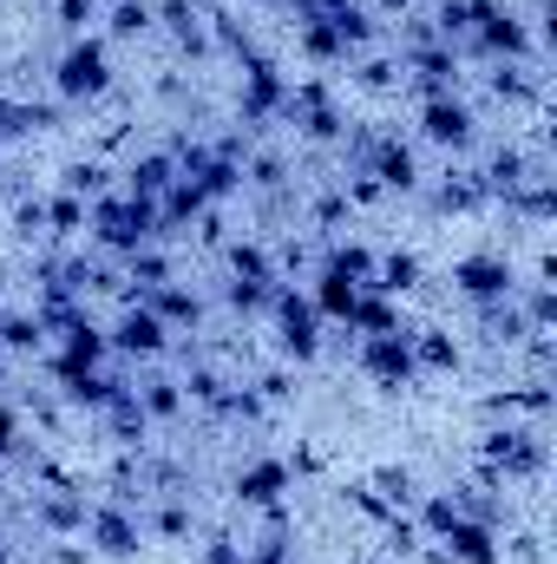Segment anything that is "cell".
<instances>
[{
	"label": "cell",
	"mask_w": 557,
	"mask_h": 564,
	"mask_svg": "<svg viewBox=\"0 0 557 564\" xmlns=\"http://www.w3.org/2000/svg\"><path fill=\"white\" fill-rule=\"evenodd\" d=\"M479 59L492 66H532L545 46H538V26L512 7V0H472V40H466Z\"/></svg>",
	"instance_id": "obj_1"
},
{
	"label": "cell",
	"mask_w": 557,
	"mask_h": 564,
	"mask_svg": "<svg viewBox=\"0 0 557 564\" xmlns=\"http://www.w3.org/2000/svg\"><path fill=\"white\" fill-rule=\"evenodd\" d=\"M86 230H92V243H99L112 263H125L132 250H144V243H164V237H157V204H151V197H125V191L92 197Z\"/></svg>",
	"instance_id": "obj_2"
},
{
	"label": "cell",
	"mask_w": 557,
	"mask_h": 564,
	"mask_svg": "<svg viewBox=\"0 0 557 564\" xmlns=\"http://www.w3.org/2000/svg\"><path fill=\"white\" fill-rule=\"evenodd\" d=\"M53 93H59V106H99L112 93V40L106 33L66 40L53 59Z\"/></svg>",
	"instance_id": "obj_3"
},
{
	"label": "cell",
	"mask_w": 557,
	"mask_h": 564,
	"mask_svg": "<svg viewBox=\"0 0 557 564\" xmlns=\"http://www.w3.org/2000/svg\"><path fill=\"white\" fill-rule=\"evenodd\" d=\"M479 459H485V473L492 479H538L545 466H551V446H545V426H518V421H505V426H485L479 433Z\"/></svg>",
	"instance_id": "obj_4"
},
{
	"label": "cell",
	"mask_w": 557,
	"mask_h": 564,
	"mask_svg": "<svg viewBox=\"0 0 557 564\" xmlns=\"http://www.w3.org/2000/svg\"><path fill=\"white\" fill-rule=\"evenodd\" d=\"M270 315H276V361H288V368H308V361H321V315H315L308 289L276 282V295H270Z\"/></svg>",
	"instance_id": "obj_5"
},
{
	"label": "cell",
	"mask_w": 557,
	"mask_h": 564,
	"mask_svg": "<svg viewBox=\"0 0 557 564\" xmlns=\"http://www.w3.org/2000/svg\"><path fill=\"white\" fill-rule=\"evenodd\" d=\"M237 66H243V86H237V119H243V132L276 126L282 106H288V73H282L270 53H250V59H237Z\"/></svg>",
	"instance_id": "obj_6"
},
{
	"label": "cell",
	"mask_w": 557,
	"mask_h": 564,
	"mask_svg": "<svg viewBox=\"0 0 557 564\" xmlns=\"http://www.w3.org/2000/svg\"><path fill=\"white\" fill-rule=\"evenodd\" d=\"M86 545L112 564L139 558L144 552V512L125 506V499H92V512H86Z\"/></svg>",
	"instance_id": "obj_7"
},
{
	"label": "cell",
	"mask_w": 557,
	"mask_h": 564,
	"mask_svg": "<svg viewBox=\"0 0 557 564\" xmlns=\"http://www.w3.org/2000/svg\"><path fill=\"white\" fill-rule=\"evenodd\" d=\"M419 144H433V151H446V158L472 151V144H479V112H472V99H466V93L419 99Z\"/></svg>",
	"instance_id": "obj_8"
},
{
	"label": "cell",
	"mask_w": 557,
	"mask_h": 564,
	"mask_svg": "<svg viewBox=\"0 0 557 564\" xmlns=\"http://www.w3.org/2000/svg\"><path fill=\"white\" fill-rule=\"evenodd\" d=\"M282 119H295V132L308 144H341L354 126H348V112L335 106V93L321 86V79H302V86H288V106H282Z\"/></svg>",
	"instance_id": "obj_9"
},
{
	"label": "cell",
	"mask_w": 557,
	"mask_h": 564,
	"mask_svg": "<svg viewBox=\"0 0 557 564\" xmlns=\"http://www.w3.org/2000/svg\"><path fill=\"white\" fill-rule=\"evenodd\" d=\"M446 282H452V295L472 302V308H479V302H505V295L518 289V263H512L505 250H472V257L452 263Z\"/></svg>",
	"instance_id": "obj_10"
},
{
	"label": "cell",
	"mask_w": 557,
	"mask_h": 564,
	"mask_svg": "<svg viewBox=\"0 0 557 564\" xmlns=\"http://www.w3.org/2000/svg\"><path fill=\"white\" fill-rule=\"evenodd\" d=\"M59 355H53V381L66 375H86V368H106L112 361V341H106V322H92V308H73L59 328Z\"/></svg>",
	"instance_id": "obj_11"
},
{
	"label": "cell",
	"mask_w": 557,
	"mask_h": 564,
	"mask_svg": "<svg viewBox=\"0 0 557 564\" xmlns=\"http://www.w3.org/2000/svg\"><path fill=\"white\" fill-rule=\"evenodd\" d=\"M361 171L381 184V191H394V197H414L426 191V171H419V151L401 132H374L368 151H361Z\"/></svg>",
	"instance_id": "obj_12"
},
{
	"label": "cell",
	"mask_w": 557,
	"mask_h": 564,
	"mask_svg": "<svg viewBox=\"0 0 557 564\" xmlns=\"http://www.w3.org/2000/svg\"><path fill=\"white\" fill-rule=\"evenodd\" d=\"M354 361H361V375H368V381H374L381 394H401V388H414V381H419L407 328H394V335H361Z\"/></svg>",
	"instance_id": "obj_13"
},
{
	"label": "cell",
	"mask_w": 557,
	"mask_h": 564,
	"mask_svg": "<svg viewBox=\"0 0 557 564\" xmlns=\"http://www.w3.org/2000/svg\"><path fill=\"white\" fill-rule=\"evenodd\" d=\"M106 341H112V355H125V361H157V355H171V328H164L144 302H119Z\"/></svg>",
	"instance_id": "obj_14"
},
{
	"label": "cell",
	"mask_w": 557,
	"mask_h": 564,
	"mask_svg": "<svg viewBox=\"0 0 557 564\" xmlns=\"http://www.w3.org/2000/svg\"><path fill=\"white\" fill-rule=\"evenodd\" d=\"M86 512H92V499L73 479H59V473H46V492H33V525L46 539H79L86 532Z\"/></svg>",
	"instance_id": "obj_15"
},
{
	"label": "cell",
	"mask_w": 557,
	"mask_h": 564,
	"mask_svg": "<svg viewBox=\"0 0 557 564\" xmlns=\"http://www.w3.org/2000/svg\"><path fill=\"white\" fill-rule=\"evenodd\" d=\"M288 492H295V466H288V459H276V453L250 459V466L230 479V499H237L243 512H276Z\"/></svg>",
	"instance_id": "obj_16"
},
{
	"label": "cell",
	"mask_w": 557,
	"mask_h": 564,
	"mask_svg": "<svg viewBox=\"0 0 557 564\" xmlns=\"http://www.w3.org/2000/svg\"><path fill=\"white\" fill-rule=\"evenodd\" d=\"M401 73H407V86H414L419 99H439V93H459V53L452 46H439V40H426L414 53H401Z\"/></svg>",
	"instance_id": "obj_17"
},
{
	"label": "cell",
	"mask_w": 557,
	"mask_h": 564,
	"mask_svg": "<svg viewBox=\"0 0 557 564\" xmlns=\"http://www.w3.org/2000/svg\"><path fill=\"white\" fill-rule=\"evenodd\" d=\"M144 308L171 328V335H197L204 328V315H210V302H204V289H190L184 276H171V282H157L151 295H144Z\"/></svg>",
	"instance_id": "obj_18"
},
{
	"label": "cell",
	"mask_w": 557,
	"mask_h": 564,
	"mask_svg": "<svg viewBox=\"0 0 557 564\" xmlns=\"http://www.w3.org/2000/svg\"><path fill=\"white\" fill-rule=\"evenodd\" d=\"M288 13H295V46H302V59H308V66H348V59H354V53H348V40H341V33H335L308 0H288Z\"/></svg>",
	"instance_id": "obj_19"
},
{
	"label": "cell",
	"mask_w": 557,
	"mask_h": 564,
	"mask_svg": "<svg viewBox=\"0 0 557 564\" xmlns=\"http://www.w3.org/2000/svg\"><path fill=\"white\" fill-rule=\"evenodd\" d=\"M151 7H157V26L177 40V53H190V59L210 53V13H204V0H151Z\"/></svg>",
	"instance_id": "obj_20"
},
{
	"label": "cell",
	"mask_w": 557,
	"mask_h": 564,
	"mask_svg": "<svg viewBox=\"0 0 557 564\" xmlns=\"http://www.w3.org/2000/svg\"><path fill=\"white\" fill-rule=\"evenodd\" d=\"M125 388H132L125 375H112V368H86V375H66V381H59V401H66L73 414H106Z\"/></svg>",
	"instance_id": "obj_21"
},
{
	"label": "cell",
	"mask_w": 557,
	"mask_h": 564,
	"mask_svg": "<svg viewBox=\"0 0 557 564\" xmlns=\"http://www.w3.org/2000/svg\"><path fill=\"white\" fill-rule=\"evenodd\" d=\"M119 177H125V184H119L125 197H151V204H157V197L177 184V151H171V144H157V151H139V158H132Z\"/></svg>",
	"instance_id": "obj_22"
},
{
	"label": "cell",
	"mask_w": 557,
	"mask_h": 564,
	"mask_svg": "<svg viewBox=\"0 0 557 564\" xmlns=\"http://www.w3.org/2000/svg\"><path fill=\"white\" fill-rule=\"evenodd\" d=\"M433 545H439L452 564H499V532H492V525H479V519H466V512H459Z\"/></svg>",
	"instance_id": "obj_23"
},
{
	"label": "cell",
	"mask_w": 557,
	"mask_h": 564,
	"mask_svg": "<svg viewBox=\"0 0 557 564\" xmlns=\"http://www.w3.org/2000/svg\"><path fill=\"white\" fill-rule=\"evenodd\" d=\"M354 295H361V282H348L341 270H315V282H308V302H315V315L321 322H341L348 328V315H354Z\"/></svg>",
	"instance_id": "obj_24"
},
{
	"label": "cell",
	"mask_w": 557,
	"mask_h": 564,
	"mask_svg": "<svg viewBox=\"0 0 557 564\" xmlns=\"http://www.w3.org/2000/svg\"><path fill=\"white\" fill-rule=\"evenodd\" d=\"M426 204H433L439 217H466V210H485L492 197H485L479 171H452V177H439V184L426 191Z\"/></svg>",
	"instance_id": "obj_25"
},
{
	"label": "cell",
	"mask_w": 557,
	"mask_h": 564,
	"mask_svg": "<svg viewBox=\"0 0 557 564\" xmlns=\"http://www.w3.org/2000/svg\"><path fill=\"white\" fill-rule=\"evenodd\" d=\"M394 328H407L401 302L381 295V289H361L354 295V315H348V335H394Z\"/></svg>",
	"instance_id": "obj_26"
},
{
	"label": "cell",
	"mask_w": 557,
	"mask_h": 564,
	"mask_svg": "<svg viewBox=\"0 0 557 564\" xmlns=\"http://www.w3.org/2000/svg\"><path fill=\"white\" fill-rule=\"evenodd\" d=\"M407 341H414L419 375H452V368L466 361V348L452 341V328H407Z\"/></svg>",
	"instance_id": "obj_27"
},
{
	"label": "cell",
	"mask_w": 557,
	"mask_h": 564,
	"mask_svg": "<svg viewBox=\"0 0 557 564\" xmlns=\"http://www.w3.org/2000/svg\"><path fill=\"white\" fill-rule=\"evenodd\" d=\"M0 355H7V361L46 355V328H40L33 308H0Z\"/></svg>",
	"instance_id": "obj_28"
},
{
	"label": "cell",
	"mask_w": 557,
	"mask_h": 564,
	"mask_svg": "<svg viewBox=\"0 0 557 564\" xmlns=\"http://www.w3.org/2000/svg\"><path fill=\"white\" fill-rule=\"evenodd\" d=\"M132 394H139V408H144L151 426H177L184 414H190V401H184V388H177L171 375H151V381H139Z\"/></svg>",
	"instance_id": "obj_29"
},
{
	"label": "cell",
	"mask_w": 557,
	"mask_h": 564,
	"mask_svg": "<svg viewBox=\"0 0 557 564\" xmlns=\"http://www.w3.org/2000/svg\"><path fill=\"white\" fill-rule=\"evenodd\" d=\"M479 335H485L492 348H525L532 322H525V315H518V302L505 295V302H479Z\"/></svg>",
	"instance_id": "obj_30"
},
{
	"label": "cell",
	"mask_w": 557,
	"mask_h": 564,
	"mask_svg": "<svg viewBox=\"0 0 557 564\" xmlns=\"http://www.w3.org/2000/svg\"><path fill=\"white\" fill-rule=\"evenodd\" d=\"M419 282H426V263H419L414 250H381V263H374V282L368 289H381V295H414Z\"/></svg>",
	"instance_id": "obj_31"
},
{
	"label": "cell",
	"mask_w": 557,
	"mask_h": 564,
	"mask_svg": "<svg viewBox=\"0 0 557 564\" xmlns=\"http://www.w3.org/2000/svg\"><path fill=\"white\" fill-rule=\"evenodd\" d=\"M99 421H106V433H112V446H125V453H144V440H151V421H144V408H139V394H132V388H125V394H119V401H112Z\"/></svg>",
	"instance_id": "obj_32"
},
{
	"label": "cell",
	"mask_w": 557,
	"mask_h": 564,
	"mask_svg": "<svg viewBox=\"0 0 557 564\" xmlns=\"http://www.w3.org/2000/svg\"><path fill=\"white\" fill-rule=\"evenodd\" d=\"M223 263H230L237 282H282L270 243H256V237H230V243H223Z\"/></svg>",
	"instance_id": "obj_33"
},
{
	"label": "cell",
	"mask_w": 557,
	"mask_h": 564,
	"mask_svg": "<svg viewBox=\"0 0 557 564\" xmlns=\"http://www.w3.org/2000/svg\"><path fill=\"white\" fill-rule=\"evenodd\" d=\"M106 40H144V33H157V7L151 0H106Z\"/></svg>",
	"instance_id": "obj_34"
},
{
	"label": "cell",
	"mask_w": 557,
	"mask_h": 564,
	"mask_svg": "<svg viewBox=\"0 0 557 564\" xmlns=\"http://www.w3.org/2000/svg\"><path fill=\"white\" fill-rule=\"evenodd\" d=\"M144 532H157L164 545H184L190 532H197V512H190V492H164L157 499V512H151V525Z\"/></svg>",
	"instance_id": "obj_35"
},
{
	"label": "cell",
	"mask_w": 557,
	"mask_h": 564,
	"mask_svg": "<svg viewBox=\"0 0 557 564\" xmlns=\"http://www.w3.org/2000/svg\"><path fill=\"white\" fill-rule=\"evenodd\" d=\"M112 177H119V171H112L106 158H73V164L59 171V191H73V197H86V204H92V197H106V191H112Z\"/></svg>",
	"instance_id": "obj_36"
},
{
	"label": "cell",
	"mask_w": 557,
	"mask_h": 564,
	"mask_svg": "<svg viewBox=\"0 0 557 564\" xmlns=\"http://www.w3.org/2000/svg\"><path fill=\"white\" fill-rule=\"evenodd\" d=\"M86 217H92L86 197H73V191H53V197H46V237L73 243V237H86Z\"/></svg>",
	"instance_id": "obj_37"
},
{
	"label": "cell",
	"mask_w": 557,
	"mask_h": 564,
	"mask_svg": "<svg viewBox=\"0 0 557 564\" xmlns=\"http://www.w3.org/2000/svg\"><path fill=\"white\" fill-rule=\"evenodd\" d=\"M485 93H492L499 106H538L545 86H538L525 66H492V73H485Z\"/></svg>",
	"instance_id": "obj_38"
},
{
	"label": "cell",
	"mask_w": 557,
	"mask_h": 564,
	"mask_svg": "<svg viewBox=\"0 0 557 564\" xmlns=\"http://www.w3.org/2000/svg\"><path fill=\"white\" fill-rule=\"evenodd\" d=\"M459 519V492L452 486H439V492H419L414 499V525H419V539H439L446 525Z\"/></svg>",
	"instance_id": "obj_39"
},
{
	"label": "cell",
	"mask_w": 557,
	"mask_h": 564,
	"mask_svg": "<svg viewBox=\"0 0 557 564\" xmlns=\"http://www.w3.org/2000/svg\"><path fill=\"white\" fill-rule=\"evenodd\" d=\"M321 263L368 289V282H374V263H381V250H368V243H328V250H321Z\"/></svg>",
	"instance_id": "obj_40"
},
{
	"label": "cell",
	"mask_w": 557,
	"mask_h": 564,
	"mask_svg": "<svg viewBox=\"0 0 557 564\" xmlns=\"http://www.w3.org/2000/svg\"><path fill=\"white\" fill-rule=\"evenodd\" d=\"M368 492H374L387 512H407V506L419 499V486H414V473H407V466H381V473L368 479Z\"/></svg>",
	"instance_id": "obj_41"
},
{
	"label": "cell",
	"mask_w": 557,
	"mask_h": 564,
	"mask_svg": "<svg viewBox=\"0 0 557 564\" xmlns=\"http://www.w3.org/2000/svg\"><path fill=\"white\" fill-rule=\"evenodd\" d=\"M177 388H184V401H190V408H210V414H217V401L230 394V381H223V375H217L210 361H197V368H190V375H184Z\"/></svg>",
	"instance_id": "obj_42"
},
{
	"label": "cell",
	"mask_w": 557,
	"mask_h": 564,
	"mask_svg": "<svg viewBox=\"0 0 557 564\" xmlns=\"http://www.w3.org/2000/svg\"><path fill=\"white\" fill-rule=\"evenodd\" d=\"M99 13H106V0H53V26H59L66 40L92 33V26H99Z\"/></svg>",
	"instance_id": "obj_43"
},
{
	"label": "cell",
	"mask_w": 557,
	"mask_h": 564,
	"mask_svg": "<svg viewBox=\"0 0 557 564\" xmlns=\"http://www.w3.org/2000/svg\"><path fill=\"white\" fill-rule=\"evenodd\" d=\"M270 295H276V282H223V302H230V315H263L270 308Z\"/></svg>",
	"instance_id": "obj_44"
},
{
	"label": "cell",
	"mask_w": 557,
	"mask_h": 564,
	"mask_svg": "<svg viewBox=\"0 0 557 564\" xmlns=\"http://www.w3.org/2000/svg\"><path fill=\"white\" fill-rule=\"evenodd\" d=\"M354 79H361L368 93H394V86H407V73H401V59H381V53H368Z\"/></svg>",
	"instance_id": "obj_45"
},
{
	"label": "cell",
	"mask_w": 557,
	"mask_h": 564,
	"mask_svg": "<svg viewBox=\"0 0 557 564\" xmlns=\"http://www.w3.org/2000/svg\"><path fill=\"white\" fill-rule=\"evenodd\" d=\"M250 388H256L263 401H288V394H295V375H288V361H282V368H263Z\"/></svg>",
	"instance_id": "obj_46"
},
{
	"label": "cell",
	"mask_w": 557,
	"mask_h": 564,
	"mask_svg": "<svg viewBox=\"0 0 557 564\" xmlns=\"http://www.w3.org/2000/svg\"><path fill=\"white\" fill-rule=\"evenodd\" d=\"M13 230H20V237H40V230H46V197H20V204H13Z\"/></svg>",
	"instance_id": "obj_47"
},
{
	"label": "cell",
	"mask_w": 557,
	"mask_h": 564,
	"mask_svg": "<svg viewBox=\"0 0 557 564\" xmlns=\"http://www.w3.org/2000/svg\"><path fill=\"white\" fill-rule=\"evenodd\" d=\"M7 459H20V408L0 401V466H7Z\"/></svg>",
	"instance_id": "obj_48"
},
{
	"label": "cell",
	"mask_w": 557,
	"mask_h": 564,
	"mask_svg": "<svg viewBox=\"0 0 557 564\" xmlns=\"http://www.w3.org/2000/svg\"><path fill=\"white\" fill-rule=\"evenodd\" d=\"M243 552H250V545H237L230 532H217V539H204V564H243Z\"/></svg>",
	"instance_id": "obj_49"
},
{
	"label": "cell",
	"mask_w": 557,
	"mask_h": 564,
	"mask_svg": "<svg viewBox=\"0 0 557 564\" xmlns=\"http://www.w3.org/2000/svg\"><path fill=\"white\" fill-rule=\"evenodd\" d=\"M368 13H381V20H407L414 0H368Z\"/></svg>",
	"instance_id": "obj_50"
},
{
	"label": "cell",
	"mask_w": 557,
	"mask_h": 564,
	"mask_svg": "<svg viewBox=\"0 0 557 564\" xmlns=\"http://www.w3.org/2000/svg\"><path fill=\"white\" fill-rule=\"evenodd\" d=\"M33 564H79V552L66 545V552H53V558H33Z\"/></svg>",
	"instance_id": "obj_51"
},
{
	"label": "cell",
	"mask_w": 557,
	"mask_h": 564,
	"mask_svg": "<svg viewBox=\"0 0 557 564\" xmlns=\"http://www.w3.org/2000/svg\"><path fill=\"white\" fill-rule=\"evenodd\" d=\"M348 564H387V558H348Z\"/></svg>",
	"instance_id": "obj_52"
},
{
	"label": "cell",
	"mask_w": 557,
	"mask_h": 564,
	"mask_svg": "<svg viewBox=\"0 0 557 564\" xmlns=\"http://www.w3.org/2000/svg\"><path fill=\"white\" fill-rule=\"evenodd\" d=\"M256 7H288V0H256Z\"/></svg>",
	"instance_id": "obj_53"
},
{
	"label": "cell",
	"mask_w": 557,
	"mask_h": 564,
	"mask_svg": "<svg viewBox=\"0 0 557 564\" xmlns=\"http://www.w3.org/2000/svg\"><path fill=\"white\" fill-rule=\"evenodd\" d=\"M0 381H7V355H0Z\"/></svg>",
	"instance_id": "obj_54"
},
{
	"label": "cell",
	"mask_w": 557,
	"mask_h": 564,
	"mask_svg": "<svg viewBox=\"0 0 557 564\" xmlns=\"http://www.w3.org/2000/svg\"><path fill=\"white\" fill-rule=\"evenodd\" d=\"M0 177H7V151H0Z\"/></svg>",
	"instance_id": "obj_55"
}]
</instances>
